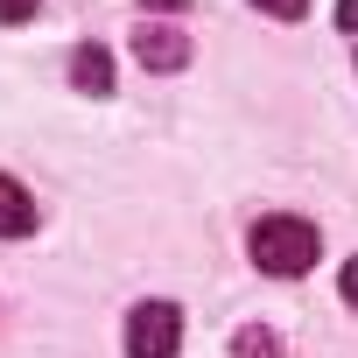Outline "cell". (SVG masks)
Returning a JSON list of instances; mask_svg holds the SVG:
<instances>
[{
    "instance_id": "cell-5",
    "label": "cell",
    "mask_w": 358,
    "mask_h": 358,
    "mask_svg": "<svg viewBox=\"0 0 358 358\" xmlns=\"http://www.w3.org/2000/svg\"><path fill=\"white\" fill-rule=\"evenodd\" d=\"M29 232H36V197L15 176H0V239H29Z\"/></svg>"
},
{
    "instance_id": "cell-2",
    "label": "cell",
    "mask_w": 358,
    "mask_h": 358,
    "mask_svg": "<svg viewBox=\"0 0 358 358\" xmlns=\"http://www.w3.org/2000/svg\"><path fill=\"white\" fill-rule=\"evenodd\" d=\"M183 351V309L176 302H141L127 316V358H176Z\"/></svg>"
},
{
    "instance_id": "cell-3",
    "label": "cell",
    "mask_w": 358,
    "mask_h": 358,
    "mask_svg": "<svg viewBox=\"0 0 358 358\" xmlns=\"http://www.w3.org/2000/svg\"><path fill=\"white\" fill-rule=\"evenodd\" d=\"M134 57H141V71H183L190 64V36L183 29H141Z\"/></svg>"
},
{
    "instance_id": "cell-4",
    "label": "cell",
    "mask_w": 358,
    "mask_h": 358,
    "mask_svg": "<svg viewBox=\"0 0 358 358\" xmlns=\"http://www.w3.org/2000/svg\"><path fill=\"white\" fill-rule=\"evenodd\" d=\"M71 85H78L85 99H106V92H113V57H106L99 43H78V50H71Z\"/></svg>"
},
{
    "instance_id": "cell-8",
    "label": "cell",
    "mask_w": 358,
    "mask_h": 358,
    "mask_svg": "<svg viewBox=\"0 0 358 358\" xmlns=\"http://www.w3.org/2000/svg\"><path fill=\"white\" fill-rule=\"evenodd\" d=\"M36 8H43V0H0V22H8V29L15 22H36Z\"/></svg>"
},
{
    "instance_id": "cell-7",
    "label": "cell",
    "mask_w": 358,
    "mask_h": 358,
    "mask_svg": "<svg viewBox=\"0 0 358 358\" xmlns=\"http://www.w3.org/2000/svg\"><path fill=\"white\" fill-rule=\"evenodd\" d=\"M260 15H274V22H302L309 15V0H253Z\"/></svg>"
},
{
    "instance_id": "cell-1",
    "label": "cell",
    "mask_w": 358,
    "mask_h": 358,
    "mask_svg": "<svg viewBox=\"0 0 358 358\" xmlns=\"http://www.w3.org/2000/svg\"><path fill=\"white\" fill-rule=\"evenodd\" d=\"M246 253H253V267H260V274L295 281L302 267H316V225H309V218L274 211V218H260V225L246 232Z\"/></svg>"
},
{
    "instance_id": "cell-11",
    "label": "cell",
    "mask_w": 358,
    "mask_h": 358,
    "mask_svg": "<svg viewBox=\"0 0 358 358\" xmlns=\"http://www.w3.org/2000/svg\"><path fill=\"white\" fill-rule=\"evenodd\" d=\"M141 8H162V15H176V8H190V0H141Z\"/></svg>"
},
{
    "instance_id": "cell-10",
    "label": "cell",
    "mask_w": 358,
    "mask_h": 358,
    "mask_svg": "<svg viewBox=\"0 0 358 358\" xmlns=\"http://www.w3.org/2000/svg\"><path fill=\"white\" fill-rule=\"evenodd\" d=\"M337 29H344V36H358V0H337Z\"/></svg>"
},
{
    "instance_id": "cell-9",
    "label": "cell",
    "mask_w": 358,
    "mask_h": 358,
    "mask_svg": "<svg viewBox=\"0 0 358 358\" xmlns=\"http://www.w3.org/2000/svg\"><path fill=\"white\" fill-rule=\"evenodd\" d=\"M337 295L358 309V260H344V274H337Z\"/></svg>"
},
{
    "instance_id": "cell-6",
    "label": "cell",
    "mask_w": 358,
    "mask_h": 358,
    "mask_svg": "<svg viewBox=\"0 0 358 358\" xmlns=\"http://www.w3.org/2000/svg\"><path fill=\"white\" fill-rule=\"evenodd\" d=\"M232 358H281V337L267 323H246V330H232Z\"/></svg>"
}]
</instances>
